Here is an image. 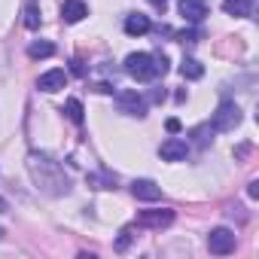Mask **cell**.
Instances as JSON below:
<instances>
[{
  "label": "cell",
  "mask_w": 259,
  "mask_h": 259,
  "mask_svg": "<svg viewBox=\"0 0 259 259\" xmlns=\"http://www.w3.org/2000/svg\"><path fill=\"white\" fill-rule=\"evenodd\" d=\"M25 165H28V174H31L34 186H37L46 198H64V195H70L73 183H70L64 165L55 162L49 153L34 150V153H28V162H25Z\"/></svg>",
  "instance_id": "cell-1"
},
{
  "label": "cell",
  "mask_w": 259,
  "mask_h": 259,
  "mask_svg": "<svg viewBox=\"0 0 259 259\" xmlns=\"http://www.w3.org/2000/svg\"><path fill=\"white\" fill-rule=\"evenodd\" d=\"M125 73L138 82H153L159 73H168V58L165 55H150V52H132L125 58Z\"/></svg>",
  "instance_id": "cell-2"
},
{
  "label": "cell",
  "mask_w": 259,
  "mask_h": 259,
  "mask_svg": "<svg viewBox=\"0 0 259 259\" xmlns=\"http://www.w3.org/2000/svg\"><path fill=\"white\" fill-rule=\"evenodd\" d=\"M238 125H241V107L235 101L223 98L220 107H217V113L210 116V128H213V132H235Z\"/></svg>",
  "instance_id": "cell-3"
},
{
  "label": "cell",
  "mask_w": 259,
  "mask_h": 259,
  "mask_svg": "<svg viewBox=\"0 0 259 259\" xmlns=\"http://www.w3.org/2000/svg\"><path fill=\"white\" fill-rule=\"evenodd\" d=\"M113 98H116L119 113L135 116V119H144V116H147V98H144L138 89H122V92H113Z\"/></svg>",
  "instance_id": "cell-4"
},
{
  "label": "cell",
  "mask_w": 259,
  "mask_h": 259,
  "mask_svg": "<svg viewBox=\"0 0 259 259\" xmlns=\"http://www.w3.org/2000/svg\"><path fill=\"white\" fill-rule=\"evenodd\" d=\"M207 250H210L213 256H229V253L235 250V232L226 229V226L210 229V235H207Z\"/></svg>",
  "instance_id": "cell-5"
},
{
  "label": "cell",
  "mask_w": 259,
  "mask_h": 259,
  "mask_svg": "<svg viewBox=\"0 0 259 259\" xmlns=\"http://www.w3.org/2000/svg\"><path fill=\"white\" fill-rule=\"evenodd\" d=\"M171 223H174L171 207H156V210H141L138 213V226H144V229H165Z\"/></svg>",
  "instance_id": "cell-6"
},
{
  "label": "cell",
  "mask_w": 259,
  "mask_h": 259,
  "mask_svg": "<svg viewBox=\"0 0 259 259\" xmlns=\"http://www.w3.org/2000/svg\"><path fill=\"white\" fill-rule=\"evenodd\" d=\"M159 156H162L165 162H183V159L189 156V144L180 141V138H168V141L159 147Z\"/></svg>",
  "instance_id": "cell-7"
},
{
  "label": "cell",
  "mask_w": 259,
  "mask_h": 259,
  "mask_svg": "<svg viewBox=\"0 0 259 259\" xmlns=\"http://www.w3.org/2000/svg\"><path fill=\"white\" fill-rule=\"evenodd\" d=\"M177 10H180V16H183L189 25H198V22L207 16V0H180Z\"/></svg>",
  "instance_id": "cell-8"
},
{
  "label": "cell",
  "mask_w": 259,
  "mask_h": 259,
  "mask_svg": "<svg viewBox=\"0 0 259 259\" xmlns=\"http://www.w3.org/2000/svg\"><path fill=\"white\" fill-rule=\"evenodd\" d=\"M223 13L235 19H256V0H223Z\"/></svg>",
  "instance_id": "cell-9"
},
{
  "label": "cell",
  "mask_w": 259,
  "mask_h": 259,
  "mask_svg": "<svg viewBox=\"0 0 259 259\" xmlns=\"http://www.w3.org/2000/svg\"><path fill=\"white\" fill-rule=\"evenodd\" d=\"M64 85H67V73H64L61 67L46 70V73L37 79V89H40V92H49V95H52V92H61Z\"/></svg>",
  "instance_id": "cell-10"
},
{
  "label": "cell",
  "mask_w": 259,
  "mask_h": 259,
  "mask_svg": "<svg viewBox=\"0 0 259 259\" xmlns=\"http://www.w3.org/2000/svg\"><path fill=\"white\" fill-rule=\"evenodd\" d=\"M132 195H135L138 201H159V198H162V186L144 177V180H135V183H132Z\"/></svg>",
  "instance_id": "cell-11"
},
{
  "label": "cell",
  "mask_w": 259,
  "mask_h": 259,
  "mask_svg": "<svg viewBox=\"0 0 259 259\" xmlns=\"http://www.w3.org/2000/svg\"><path fill=\"white\" fill-rule=\"evenodd\" d=\"M89 16V7L82 4V0H64V7H61V22L64 25H76Z\"/></svg>",
  "instance_id": "cell-12"
},
{
  "label": "cell",
  "mask_w": 259,
  "mask_h": 259,
  "mask_svg": "<svg viewBox=\"0 0 259 259\" xmlns=\"http://www.w3.org/2000/svg\"><path fill=\"white\" fill-rule=\"evenodd\" d=\"M150 28H153V25H150V19H147V16H141V13H132V16L125 19V34H128V37H144Z\"/></svg>",
  "instance_id": "cell-13"
},
{
  "label": "cell",
  "mask_w": 259,
  "mask_h": 259,
  "mask_svg": "<svg viewBox=\"0 0 259 259\" xmlns=\"http://www.w3.org/2000/svg\"><path fill=\"white\" fill-rule=\"evenodd\" d=\"M180 73H183V79H201L204 76V64L198 58H183L180 61Z\"/></svg>",
  "instance_id": "cell-14"
},
{
  "label": "cell",
  "mask_w": 259,
  "mask_h": 259,
  "mask_svg": "<svg viewBox=\"0 0 259 259\" xmlns=\"http://www.w3.org/2000/svg\"><path fill=\"white\" fill-rule=\"evenodd\" d=\"M116 183H119L116 174H107V171L104 174H89V186L92 189H116Z\"/></svg>",
  "instance_id": "cell-15"
},
{
  "label": "cell",
  "mask_w": 259,
  "mask_h": 259,
  "mask_svg": "<svg viewBox=\"0 0 259 259\" xmlns=\"http://www.w3.org/2000/svg\"><path fill=\"white\" fill-rule=\"evenodd\" d=\"M28 55H31V58H52V55H55V46H52L49 40H37V43L28 46Z\"/></svg>",
  "instance_id": "cell-16"
},
{
  "label": "cell",
  "mask_w": 259,
  "mask_h": 259,
  "mask_svg": "<svg viewBox=\"0 0 259 259\" xmlns=\"http://www.w3.org/2000/svg\"><path fill=\"white\" fill-rule=\"evenodd\" d=\"M64 113H67V119L73 122V125H82V104H79V98H67V104H64Z\"/></svg>",
  "instance_id": "cell-17"
},
{
  "label": "cell",
  "mask_w": 259,
  "mask_h": 259,
  "mask_svg": "<svg viewBox=\"0 0 259 259\" xmlns=\"http://www.w3.org/2000/svg\"><path fill=\"white\" fill-rule=\"evenodd\" d=\"M25 25L31 31L40 28V7H37V0H28V7H25Z\"/></svg>",
  "instance_id": "cell-18"
},
{
  "label": "cell",
  "mask_w": 259,
  "mask_h": 259,
  "mask_svg": "<svg viewBox=\"0 0 259 259\" xmlns=\"http://www.w3.org/2000/svg\"><path fill=\"white\" fill-rule=\"evenodd\" d=\"M210 135H213V128H210V122H207V125H198L195 132H192V138H195V144H198V147H207V144L213 141Z\"/></svg>",
  "instance_id": "cell-19"
},
{
  "label": "cell",
  "mask_w": 259,
  "mask_h": 259,
  "mask_svg": "<svg viewBox=\"0 0 259 259\" xmlns=\"http://www.w3.org/2000/svg\"><path fill=\"white\" fill-rule=\"evenodd\" d=\"M132 241H135V229H132V226H125V229L119 232V238H116V250H119V253H125Z\"/></svg>",
  "instance_id": "cell-20"
},
{
  "label": "cell",
  "mask_w": 259,
  "mask_h": 259,
  "mask_svg": "<svg viewBox=\"0 0 259 259\" xmlns=\"http://www.w3.org/2000/svg\"><path fill=\"white\" fill-rule=\"evenodd\" d=\"M177 40L180 43H198V31H183V34H177Z\"/></svg>",
  "instance_id": "cell-21"
},
{
  "label": "cell",
  "mask_w": 259,
  "mask_h": 259,
  "mask_svg": "<svg viewBox=\"0 0 259 259\" xmlns=\"http://www.w3.org/2000/svg\"><path fill=\"white\" fill-rule=\"evenodd\" d=\"M150 101H156V104L165 101V89H153V92H150Z\"/></svg>",
  "instance_id": "cell-22"
},
{
  "label": "cell",
  "mask_w": 259,
  "mask_h": 259,
  "mask_svg": "<svg viewBox=\"0 0 259 259\" xmlns=\"http://www.w3.org/2000/svg\"><path fill=\"white\" fill-rule=\"evenodd\" d=\"M168 132H171V135L180 132V119H168Z\"/></svg>",
  "instance_id": "cell-23"
},
{
  "label": "cell",
  "mask_w": 259,
  "mask_h": 259,
  "mask_svg": "<svg viewBox=\"0 0 259 259\" xmlns=\"http://www.w3.org/2000/svg\"><path fill=\"white\" fill-rule=\"evenodd\" d=\"M247 192H250V198H256V195H259V183H256V180H253V183H250V189H247Z\"/></svg>",
  "instance_id": "cell-24"
},
{
  "label": "cell",
  "mask_w": 259,
  "mask_h": 259,
  "mask_svg": "<svg viewBox=\"0 0 259 259\" xmlns=\"http://www.w3.org/2000/svg\"><path fill=\"white\" fill-rule=\"evenodd\" d=\"M73 73H76V76H82V73H85V67H82L79 61H73Z\"/></svg>",
  "instance_id": "cell-25"
},
{
  "label": "cell",
  "mask_w": 259,
  "mask_h": 259,
  "mask_svg": "<svg viewBox=\"0 0 259 259\" xmlns=\"http://www.w3.org/2000/svg\"><path fill=\"white\" fill-rule=\"evenodd\" d=\"M150 4H153L156 10H165V4H168V0H150Z\"/></svg>",
  "instance_id": "cell-26"
},
{
  "label": "cell",
  "mask_w": 259,
  "mask_h": 259,
  "mask_svg": "<svg viewBox=\"0 0 259 259\" xmlns=\"http://www.w3.org/2000/svg\"><path fill=\"white\" fill-rule=\"evenodd\" d=\"M7 210H10V204H7V198H4V195H0V213H7Z\"/></svg>",
  "instance_id": "cell-27"
}]
</instances>
